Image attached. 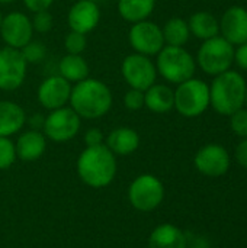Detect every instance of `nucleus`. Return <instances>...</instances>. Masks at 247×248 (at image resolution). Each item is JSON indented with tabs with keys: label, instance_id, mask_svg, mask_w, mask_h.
<instances>
[{
	"label": "nucleus",
	"instance_id": "1",
	"mask_svg": "<svg viewBox=\"0 0 247 248\" xmlns=\"http://www.w3.org/2000/svg\"><path fill=\"white\" fill-rule=\"evenodd\" d=\"M76 171L86 186L92 189L108 187L118 173L116 155L105 144L86 147L77 157Z\"/></svg>",
	"mask_w": 247,
	"mask_h": 248
},
{
	"label": "nucleus",
	"instance_id": "2",
	"mask_svg": "<svg viewBox=\"0 0 247 248\" xmlns=\"http://www.w3.org/2000/svg\"><path fill=\"white\" fill-rule=\"evenodd\" d=\"M68 105L82 119L93 121L103 118L111 110L114 96L106 83L87 77L73 84Z\"/></svg>",
	"mask_w": 247,
	"mask_h": 248
},
{
	"label": "nucleus",
	"instance_id": "3",
	"mask_svg": "<svg viewBox=\"0 0 247 248\" xmlns=\"http://www.w3.org/2000/svg\"><path fill=\"white\" fill-rule=\"evenodd\" d=\"M246 78L236 70H227L214 77L210 86V106L223 116H230L245 108Z\"/></svg>",
	"mask_w": 247,
	"mask_h": 248
},
{
	"label": "nucleus",
	"instance_id": "4",
	"mask_svg": "<svg viewBox=\"0 0 247 248\" xmlns=\"http://www.w3.org/2000/svg\"><path fill=\"white\" fill-rule=\"evenodd\" d=\"M157 74L170 84H181L194 77L197 71V61L183 46L165 45L156 55Z\"/></svg>",
	"mask_w": 247,
	"mask_h": 248
},
{
	"label": "nucleus",
	"instance_id": "5",
	"mask_svg": "<svg viewBox=\"0 0 247 248\" xmlns=\"http://www.w3.org/2000/svg\"><path fill=\"white\" fill-rule=\"evenodd\" d=\"M210 108V86L201 78H189L176 86L175 106L183 118H198Z\"/></svg>",
	"mask_w": 247,
	"mask_h": 248
},
{
	"label": "nucleus",
	"instance_id": "6",
	"mask_svg": "<svg viewBox=\"0 0 247 248\" xmlns=\"http://www.w3.org/2000/svg\"><path fill=\"white\" fill-rule=\"evenodd\" d=\"M197 67L208 76H218L234 64V46L221 35L202 41L197 52Z\"/></svg>",
	"mask_w": 247,
	"mask_h": 248
},
{
	"label": "nucleus",
	"instance_id": "7",
	"mask_svg": "<svg viewBox=\"0 0 247 248\" xmlns=\"http://www.w3.org/2000/svg\"><path fill=\"white\" fill-rule=\"evenodd\" d=\"M165 185L154 174L137 176L128 187L130 205L140 212H153L165 201Z\"/></svg>",
	"mask_w": 247,
	"mask_h": 248
},
{
	"label": "nucleus",
	"instance_id": "8",
	"mask_svg": "<svg viewBox=\"0 0 247 248\" xmlns=\"http://www.w3.org/2000/svg\"><path fill=\"white\" fill-rule=\"evenodd\" d=\"M82 128V118L70 108L64 106L55 110H49L45 116L42 132L47 140L63 144L77 137Z\"/></svg>",
	"mask_w": 247,
	"mask_h": 248
},
{
	"label": "nucleus",
	"instance_id": "9",
	"mask_svg": "<svg viewBox=\"0 0 247 248\" xmlns=\"http://www.w3.org/2000/svg\"><path fill=\"white\" fill-rule=\"evenodd\" d=\"M121 74L130 89L146 92L157 80V68L154 61L143 54L132 52L122 60Z\"/></svg>",
	"mask_w": 247,
	"mask_h": 248
},
{
	"label": "nucleus",
	"instance_id": "10",
	"mask_svg": "<svg viewBox=\"0 0 247 248\" xmlns=\"http://www.w3.org/2000/svg\"><path fill=\"white\" fill-rule=\"evenodd\" d=\"M128 42L134 52L150 58L156 57L165 46L162 26L148 19L132 23L128 32Z\"/></svg>",
	"mask_w": 247,
	"mask_h": 248
},
{
	"label": "nucleus",
	"instance_id": "11",
	"mask_svg": "<svg viewBox=\"0 0 247 248\" xmlns=\"http://www.w3.org/2000/svg\"><path fill=\"white\" fill-rule=\"evenodd\" d=\"M28 62L19 49L4 46L0 49V90L15 92L26 78Z\"/></svg>",
	"mask_w": 247,
	"mask_h": 248
},
{
	"label": "nucleus",
	"instance_id": "12",
	"mask_svg": "<svg viewBox=\"0 0 247 248\" xmlns=\"http://www.w3.org/2000/svg\"><path fill=\"white\" fill-rule=\"evenodd\" d=\"M195 169L207 177H221L231 166V157L221 144H207L194 157Z\"/></svg>",
	"mask_w": 247,
	"mask_h": 248
},
{
	"label": "nucleus",
	"instance_id": "13",
	"mask_svg": "<svg viewBox=\"0 0 247 248\" xmlns=\"http://www.w3.org/2000/svg\"><path fill=\"white\" fill-rule=\"evenodd\" d=\"M31 17L23 12L15 10L3 16L0 26V36L6 46L13 49L23 48L33 36Z\"/></svg>",
	"mask_w": 247,
	"mask_h": 248
},
{
	"label": "nucleus",
	"instance_id": "14",
	"mask_svg": "<svg viewBox=\"0 0 247 248\" xmlns=\"http://www.w3.org/2000/svg\"><path fill=\"white\" fill-rule=\"evenodd\" d=\"M73 84L63 78L60 74L44 78L36 90L38 103L47 110H55L64 108L70 102Z\"/></svg>",
	"mask_w": 247,
	"mask_h": 248
},
{
	"label": "nucleus",
	"instance_id": "15",
	"mask_svg": "<svg viewBox=\"0 0 247 248\" xmlns=\"http://www.w3.org/2000/svg\"><path fill=\"white\" fill-rule=\"evenodd\" d=\"M100 22V7L92 0H77L67 13V25L70 31L87 35L98 28Z\"/></svg>",
	"mask_w": 247,
	"mask_h": 248
},
{
	"label": "nucleus",
	"instance_id": "16",
	"mask_svg": "<svg viewBox=\"0 0 247 248\" xmlns=\"http://www.w3.org/2000/svg\"><path fill=\"white\" fill-rule=\"evenodd\" d=\"M220 35L233 46L247 42V9L243 6L229 7L220 19Z\"/></svg>",
	"mask_w": 247,
	"mask_h": 248
},
{
	"label": "nucleus",
	"instance_id": "17",
	"mask_svg": "<svg viewBox=\"0 0 247 248\" xmlns=\"http://www.w3.org/2000/svg\"><path fill=\"white\" fill-rule=\"evenodd\" d=\"M47 137L42 131L28 129L22 132L15 141L17 160L25 163H32L39 160L47 151Z\"/></svg>",
	"mask_w": 247,
	"mask_h": 248
},
{
	"label": "nucleus",
	"instance_id": "18",
	"mask_svg": "<svg viewBox=\"0 0 247 248\" xmlns=\"http://www.w3.org/2000/svg\"><path fill=\"white\" fill-rule=\"evenodd\" d=\"M140 142V134L130 126H119L112 129L105 140V145L116 157H127L134 154L138 150Z\"/></svg>",
	"mask_w": 247,
	"mask_h": 248
},
{
	"label": "nucleus",
	"instance_id": "19",
	"mask_svg": "<svg viewBox=\"0 0 247 248\" xmlns=\"http://www.w3.org/2000/svg\"><path fill=\"white\" fill-rule=\"evenodd\" d=\"M25 109L13 100H0V137L10 138L26 125Z\"/></svg>",
	"mask_w": 247,
	"mask_h": 248
},
{
	"label": "nucleus",
	"instance_id": "20",
	"mask_svg": "<svg viewBox=\"0 0 247 248\" xmlns=\"http://www.w3.org/2000/svg\"><path fill=\"white\" fill-rule=\"evenodd\" d=\"M148 248H188V235L173 224H160L150 232Z\"/></svg>",
	"mask_w": 247,
	"mask_h": 248
},
{
	"label": "nucleus",
	"instance_id": "21",
	"mask_svg": "<svg viewBox=\"0 0 247 248\" xmlns=\"http://www.w3.org/2000/svg\"><path fill=\"white\" fill-rule=\"evenodd\" d=\"M175 106V90L163 83H154L144 92V108L153 113H167Z\"/></svg>",
	"mask_w": 247,
	"mask_h": 248
},
{
	"label": "nucleus",
	"instance_id": "22",
	"mask_svg": "<svg viewBox=\"0 0 247 248\" xmlns=\"http://www.w3.org/2000/svg\"><path fill=\"white\" fill-rule=\"evenodd\" d=\"M188 26L191 35L201 41H207L220 35V20L213 13L205 10L195 12L188 20Z\"/></svg>",
	"mask_w": 247,
	"mask_h": 248
},
{
	"label": "nucleus",
	"instance_id": "23",
	"mask_svg": "<svg viewBox=\"0 0 247 248\" xmlns=\"http://www.w3.org/2000/svg\"><path fill=\"white\" fill-rule=\"evenodd\" d=\"M90 67L83 55L79 54H66L58 62V74L66 78L68 83L76 84L89 77Z\"/></svg>",
	"mask_w": 247,
	"mask_h": 248
},
{
	"label": "nucleus",
	"instance_id": "24",
	"mask_svg": "<svg viewBox=\"0 0 247 248\" xmlns=\"http://www.w3.org/2000/svg\"><path fill=\"white\" fill-rule=\"evenodd\" d=\"M156 3L157 0H118V13L124 20L137 23L151 16Z\"/></svg>",
	"mask_w": 247,
	"mask_h": 248
},
{
	"label": "nucleus",
	"instance_id": "25",
	"mask_svg": "<svg viewBox=\"0 0 247 248\" xmlns=\"http://www.w3.org/2000/svg\"><path fill=\"white\" fill-rule=\"evenodd\" d=\"M165 45L169 46H183L191 38V31L188 26V20L182 17H170L162 26Z\"/></svg>",
	"mask_w": 247,
	"mask_h": 248
},
{
	"label": "nucleus",
	"instance_id": "26",
	"mask_svg": "<svg viewBox=\"0 0 247 248\" xmlns=\"http://www.w3.org/2000/svg\"><path fill=\"white\" fill-rule=\"evenodd\" d=\"M22 57L25 58V61L28 64H39L45 60L47 57V45L42 41L38 39H31L23 48L19 49Z\"/></svg>",
	"mask_w": 247,
	"mask_h": 248
},
{
	"label": "nucleus",
	"instance_id": "27",
	"mask_svg": "<svg viewBox=\"0 0 247 248\" xmlns=\"http://www.w3.org/2000/svg\"><path fill=\"white\" fill-rule=\"evenodd\" d=\"M17 160L15 142L10 138L0 137V170L10 169Z\"/></svg>",
	"mask_w": 247,
	"mask_h": 248
},
{
	"label": "nucleus",
	"instance_id": "28",
	"mask_svg": "<svg viewBox=\"0 0 247 248\" xmlns=\"http://www.w3.org/2000/svg\"><path fill=\"white\" fill-rule=\"evenodd\" d=\"M86 46H87V38H86V35H83L80 32L70 31L64 38V49L67 51V54L82 55L84 52Z\"/></svg>",
	"mask_w": 247,
	"mask_h": 248
},
{
	"label": "nucleus",
	"instance_id": "29",
	"mask_svg": "<svg viewBox=\"0 0 247 248\" xmlns=\"http://www.w3.org/2000/svg\"><path fill=\"white\" fill-rule=\"evenodd\" d=\"M31 22H32L33 32H38V33H48L54 26V17L49 13V10L35 12Z\"/></svg>",
	"mask_w": 247,
	"mask_h": 248
},
{
	"label": "nucleus",
	"instance_id": "30",
	"mask_svg": "<svg viewBox=\"0 0 247 248\" xmlns=\"http://www.w3.org/2000/svg\"><path fill=\"white\" fill-rule=\"evenodd\" d=\"M230 126L239 138H247V108H242L230 115Z\"/></svg>",
	"mask_w": 247,
	"mask_h": 248
},
{
	"label": "nucleus",
	"instance_id": "31",
	"mask_svg": "<svg viewBox=\"0 0 247 248\" xmlns=\"http://www.w3.org/2000/svg\"><path fill=\"white\" fill-rule=\"evenodd\" d=\"M124 108L131 112H137L144 108V92L137 89H128L122 99Z\"/></svg>",
	"mask_w": 247,
	"mask_h": 248
},
{
	"label": "nucleus",
	"instance_id": "32",
	"mask_svg": "<svg viewBox=\"0 0 247 248\" xmlns=\"http://www.w3.org/2000/svg\"><path fill=\"white\" fill-rule=\"evenodd\" d=\"M84 144L86 147H96L105 144V135L99 128H89L84 132Z\"/></svg>",
	"mask_w": 247,
	"mask_h": 248
},
{
	"label": "nucleus",
	"instance_id": "33",
	"mask_svg": "<svg viewBox=\"0 0 247 248\" xmlns=\"http://www.w3.org/2000/svg\"><path fill=\"white\" fill-rule=\"evenodd\" d=\"M234 64L240 70L247 71V42L234 46Z\"/></svg>",
	"mask_w": 247,
	"mask_h": 248
},
{
	"label": "nucleus",
	"instance_id": "34",
	"mask_svg": "<svg viewBox=\"0 0 247 248\" xmlns=\"http://www.w3.org/2000/svg\"><path fill=\"white\" fill-rule=\"evenodd\" d=\"M25 7L29 12H41V10H49V7L54 4L55 0H22Z\"/></svg>",
	"mask_w": 247,
	"mask_h": 248
},
{
	"label": "nucleus",
	"instance_id": "35",
	"mask_svg": "<svg viewBox=\"0 0 247 248\" xmlns=\"http://www.w3.org/2000/svg\"><path fill=\"white\" fill-rule=\"evenodd\" d=\"M234 158L243 169L247 170V138L242 140L237 144V147L234 150Z\"/></svg>",
	"mask_w": 247,
	"mask_h": 248
},
{
	"label": "nucleus",
	"instance_id": "36",
	"mask_svg": "<svg viewBox=\"0 0 247 248\" xmlns=\"http://www.w3.org/2000/svg\"><path fill=\"white\" fill-rule=\"evenodd\" d=\"M44 122H45V116L42 113H33L29 118H26V124L29 125V129L42 131Z\"/></svg>",
	"mask_w": 247,
	"mask_h": 248
},
{
	"label": "nucleus",
	"instance_id": "37",
	"mask_svg": "<svg viewBox=\"0 0 247 248\" xmlns=\"http://www.w3.org/2000/svg\"><path fill=\"white\" fill-rule=\"evenodd\" d=\"M188 248H210V244L204 237H197L194 238V243L188 241Z\"/></svg>",
	"mask_w": 247,
	"mask_h": 248
},
{
	"label": "nucleus",
	"instance_id": "38",
	"mask_svg": "<svg viewBox=\"0 0 247 248\" xmlns=\"http://www.w3.org/2000/svg\"><path fill=\"white\" fill-rule=\"evenodd\" d=\"M12 1H15V0H0V4H9Z\"/></svg>",
	"mask_w": 247,
	"mask_h": 248
},
{
	"label": "nucleus",
	"instance_id": "39",
	"mask_svg": "<svg viewBox=\"0 0 247 248\" xmlns=\"http://www.w3.org/2000/svg\"><path fill=\"white\" fill-rule=\"evenodd\" d=\"M1 19H3V15H1V12H0V26H1Z\"/></svg>",
	"mask_w": 247,
	"mask_h": 248
},
{
	"label": "nucleus",
	"instance_id": "40",
	"mask_svg": "<svg viewBox=\"0 0 247 248\" xmlns=\"http://www.w3.org/2000/svg\"><path fill=\"white\" fill-rule=\"evenodd\" d=\"M245 106L247 108V89H246V100H245Z\"/></svg>",
	"mask_w": 247,
	"mask_h": 248
},
{
	"label": "nucleus",
	"instance_id": "41",
	"mask_svg": "<svg viewBox=\"0 0 247 248\" xmlns=\"http://www.w3.org/2000/svg\"><path fill=\"white\" fill-rule=\"evenodd\" d=\"M92 1H95V3H98V1H99V0H92Z\"/></svg>",
	"mask_w": 247,
	"mask_h": 248
},
{
	"label": "nucleus",
	"instance_id": "42",
	"mask_svg": "<svg viewBox=\"0 0 247 248\" xmlns=\"http://www.w3.org/2000/svg\"><path fill=\"white\" fill-rule=\"evenodd\" d=\"M157 1H159V0H157Z\"/></svg>",
	"mask_w": 247,
	"mask_h": 248
}]
</instances>
